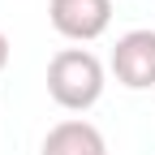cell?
<instances>
[{"label":"cell","mask_w":155,"mask_h":155,"mask_svg":"<svg viewBox=\"0 0 155 155\" xmlns=\"http://www.w3.org/2000/svg\"><path fill=\"white\" fill-rule=\"evenodd\" d=\"M108 86L99 56L86 48H61L48 61V95L65 112H86L99 104V95Z\"/></svg>","instance_id":"cell-1"},{"label":"cell","mask_w":155,"mask_h":155,"mask_svg":"<svg viewBox=\"0 0 155 155\" xmlns=\"http://www.w3.org/2000/svg\"><path fill=\"white\" fill-rule=\"evenodd\" d=\"M48 22L69 43H91L112 22V0H48Z\"/></svg>","instance_id":"cell-2"},{"label":"cell","mask_w":155,"mask_h":155,"mask_svg":"<svg viewBox=\"0 0 155 155\" xmlns=\"http://www.w3.org/2000/svg\"><path fill=\"white\" fill-rule=\"evenodd\" d=\"M112 73L116 82L129 86V91H147L155 86V30L138 26V30H125L112 48Z\"/></svg>","instance_id":"cell-3"},{"label":"cell","mask_w":155,"mask_h":155,"mask_svg":"<svg viewBox=\"0 0 155 155\" xmlns=\"http://www.w3.org/2000/svg\"><path fill=\"white\" fill-rule=\"evenodd\" d=\"M39 155H108V142H104V134L91 121L69 116V121H61V125L48 129Z\"/></svg>","instance_id":"cell-4"},{"label":"cell","mask_w":155,"mask_h":155,"mask_svg":"<svg viewBox=\"0 0 155 155\" xmlns=\"http://www.w3.org/2000/svg\"><path fill=\"white\" fill-rule=\"evenodd\" d=\"M9 52H13V48H9V35H5V30H0V73H5V69H9Z\"/></svg>","instance_id":"cell-5"}]
</instances>
